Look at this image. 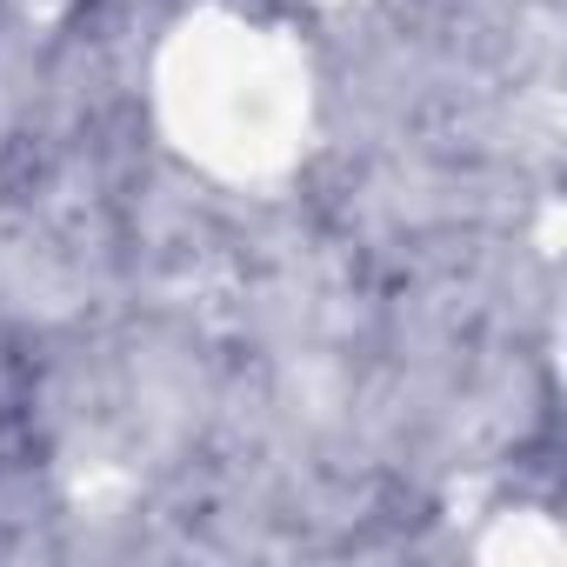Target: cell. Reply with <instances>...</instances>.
I'll use <instances>...</instances> for the list:
<instances>
[]
</instances>
